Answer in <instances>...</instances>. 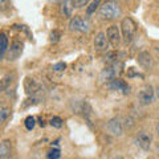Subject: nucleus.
Masks as SVG:
<instances>
[{
	"mask_svg": "<svg viewBox=\"0 0 159 159\" xmlns=\"http://www.w3.org/2000/svg\"><path fill=\"white\" fill-rule=\"evenodd\" d=\"M61 157V151H60V148H52V150H49L48 154H47V158L48 159H60Z\"/></svg>",
	"mask_w": 159,
	"mask_h": 159,
	"instance_id": "nucleus-20",
	"label": "nucleus"
},
{
	"mask_svg": "<svg viewBox=\"0 0 159 159\" xmlns=\"http://www.w3.org/2000/svg\"><path fill=\"white\" fill-rule=\"evenodd\" d=\"M109 88L111 89V90H119V92H122L123 94H129L130 93V86L127 85V82L126 81H123V80L121 78H114L111 82H109L107 84Z\"/></svg>",
	"mask_w": 159,
	"mask_h": 159,
	"instance_id": "nucleus-12",
	"label": "nucleus"
},
{
	"mask_svg": "<svg viewBox=\"0 0 159 159\" xmlns=\"http://www.w3.org/2000/svg\"><path fill=\"white\" fill-rule=\"evenodd\" d=\"M109 47V40L105 32H98L94 37V49L97 52H105Z\"/></svg>",
	"mask_w": 159,
	"mask_h": 159,
	"instance_id": "nucleus-11",
	"label": "nucleus"
},
{
	"mask_svg": "<svg viewBox=\"0 0 159 159\" xmlns=\"http://www.w3.org/2000/svg\"><path fill=\"white\" fill-rule=\"evenodd\" d=\"M154 98H155V92H154V88L151 85L143 86L138 93V102L141 103L142 106L151 105L154 102Z\"/></svg>",
	"mask_w": 159,
	"mask_h": 159,
	"instance_id": "nucleus-4",
	"label": "nucleus"
},
{
	"mask_svg": "<svg viewBox=\"0 0 159 159\" xmlns=\"http://www.w3.org/2000/svg\"><path fill=\"white\" fill-rule=\"evenodd\" d=\"M65 69H66V64L65 62H57L56 64V65H54L53 66V70L54 72H57V73H61V72H64V70H65Z\"/></svg>",
	"mask_w": 159,
	"mask_h": 159,
	"instance_id": "nucleus-24",
	"label": "nucleus"
},
{
	"mask_svg": "<svg viewBox=\"0 0 159 159\" xmlns=\"http://www.w3.org/2000/svg\"><path fill=\"white\" fill-rule=\"evenodd\" d=\"M106 37L109 40V44L113 48H117L121 44V32L117 25H110L106 29Z\"/></svg>",
	"mask_w": 159,
	"mask_h": 159,
	"instance_id": "nucleus-8",
	"label": "nucleus"
},
{
	"mask_svg": "<svg viewBox=\"0 0 159 159\" xmlns=\"http://www.w3.org/2000/svg\"><path fill=\"white\" fill-rule=\"evenodd\" d=\"M98 13L103 20L114 21V20L121 17L122 9L117 2H114V0H106V2L101 4V7L98 8Z\"/></svg>",
	"mask_w": 159,
	"mask_h": 159,
	"instance_id": "nucleus-1",
	"label": "nucleus"
},
{
	"mask_svg": "<svg viewBox=\"0 0 159 159\" xmlns=\"http://www.w3.org/2000/svg\"><path fill=\"white\" fill-rule=\"evenodd\" d=\"M157 96H158V98H159V85H158V88H157Z\"/></svg>",
	"mask_w": 159,
	"mask_h": 159,
	"instance_id": "nucleus-28",
	"label": "nucleus"
},
{
	"mask_svg": "<svg viewBox=\"0 0 159 159\" xmlns=\"http://www.w3.org/2000/svg\"><path fill=\"white\" fill-rule=\"evenodd\" d=\"M99 7H101V2H99V0H93V2L86 7V15L90 16V15H93Z\"/></svg>",
	"mask_w": 159,
	"mask_h": 159,
	"instance_id": "nucleus-18",
	"label": "nucleus"
},
{
	"mask_svg": "<svg viewBox=\"0 0 159 159\" xmlns=\"http://www.w3.org/2000/svg\"><path fill=\"white\" fill-rule=\"evenodd\" d=\"M51 125L53 127H56V129H61L62 127V119L60 117H53L51 119Z\"/></svg>",
	"mask_w": 159,
	"mask_h": 159,
	"instance_id": "nucleus-23",
	"label": "nucleus"
},
{
	"mask_svg": "<svg viewBox=\"0 0 159 159\" xmlns=\"http://www.w3.org/2000/svg\"><path fill=\"white\" fill-rule=\"evenodd\" d=\"M88 2H89V0H72L74 8H82V7H85L86 4H88Z\"/></svg>",
	"mask_w": 159,
	"mask_h": 159,
	"instance_id": "nucleus-25",
	"label": "nucleus"
},
{
	"mask_svg": "<svg viewBox=\"0 0 159 159\" xmlns=\"http://www.w3.org/2000/svg\"><path fill=\"white\" fill-rule=\"evenodd\" d=\"M23 43L19 41V40H13L11 47L8 48L7 51V58L9 61H15V60H17L20 57V54L23 53Z\"/></svg>",
	"mask_w": 159,
	"mask_h": 159,
	"instance_id": "nucleus-9",
	"label": "nucleus"
},
{
	"mask_svg": "<svg viewBox=\"0 0 159 159\" xmlns=\"http://www.w3.org/2000/svg\"><path fill=\"white\" fill-rule=\"evenodd\" d=\"M138 31V25L131 17H125L121 21V32L122 37L126 43H131L133 39L135 37V33Z\"/></svg>",
	"mask_w": 159,
	"mask_h": 159,
	"instance_id": "nucleus-2",
	"label": "nucleus"
},
{
	"mask_svg": "<svg viewBox=\"0 0 159 159\" xmlns=\"http://www.w3.org/2000/svg\"><path fill=\"white\" fill-rule=\"evenodd\" d=\"M24 125H25L27 130H33L34 125H36V119H34V117L29 116V117L25 118V121H24Z\"/></svg>",
	"mask_w": 159,
	"mask_h": 159,
	"instance_id": "nucleus-21",
	"label": "nucleus"
},
{
	"mask_svg": "<svg viewBox=\"0 0 159 159\" xmlns=\"http://www.w3.org/2000/svg\"><path fill=\"white\" fill-rule=\"evenodd\" d=\"M138 64L141 65L142 69H145V70H150V69L154 66V58L151 56L150 52L147 51H143L138 54Z\"/></svg>",
	"mask_w": 159,
	"mask_h": 159,
	"instance_id": "nucleus-10",
	"label": "nucleus"
},
{
	"mask_svg": "<svg viewBox=\"0 0 159 159\" xmlns=\"http://www.w3.org/2000/svg\"><path fill=\"white\" fill-rule=\"evenodd\" d=\"M24 88H25V92L28 94H34L40 90V85L33 78H27L25 82H24Z\"/></svg>",
	"mask_w": 159,
	"mask_h": 159,
	"instance_id": "nucleus-15",
	"label": "nucleus"
},
{
	"mask_svg": "<svg viewBox=\"0 0 159 159\" xmlns=\"http://www.w3.org/2000/svg\"><path fill=\"white\" fill-rule=\"evenodd\" d=\"M73 3L72 0H64V2L61 3V6H60V11H61V13L64 15L65 17H70L73 15Z\"/></svg>",
	"mask_w": 159,
	"mask_h": 159,
	"instance_id": "nucleus-14",
	"label": "nucleus"
},
{
	"mask_svg": "<svg viewBox=\"0 0 159 159\" xmlns=\"http://www.w3.org/2000/svg\"><path fill=\"white\" fill-rule=\"evenodd\" d=\"M9 8V0H0V11H6Z\"/></svg>",
	"mask_w": 159,
	"mask_h": 159,
	"instance_id": "nucleus-26",
	"label": "nucleus"
},
{
	"mask_svg": "<svg viewBox=\"0 0 159 159\" xmlns=\"http://www.w3.org/2000/svg\"><path fill=\"white\" fill-rule=\"evenodd\" d=\"M69 29L73 32L80 33H88L92 29V23L88 17L84 16H74L69 21Z\"/></svg>",
	"mask_w": 159,
	"mask_h": 159,
	"instance_id": "nucleus-3",
	"label": "nucleus"
},
{
	"mask_svg": "<svg viewBox=\"0 0 159 159\" xmlns=\"http://www.w3.org/2000/svg\"><path fill=\"white\" fill-rule=\"evenodd\" d=\"M134 142L135 145L141 148L143 151H148L151 147V143H152V137L148 134L147 131H138L135 138H134Z\"/></svg>",
	"mask_w": 159,
	"mask_h": 159,
	"instance_id": "nucleus-5",
	"label": "nucleus"
},
{
	"mask_svg": "<svg viewBox=\"0 0 159 159\" xmlns=\"http://www.w3.org/2000/svg\"><path fill=\"white\" fill-rule=\"evenodd\" d=\"M107 131L114 137H121L123 135V123L121 122V118L114 117L111 119H109L106 123Z\"/></svg>",
	"mask_w": 159,
	"mask_h": 159,
	"instance_id": "nucleus-6",
	"label": "nucleus"
},
{
	"mask_svg": "<svg viewBox=\"0 0 159 159\" xmlns=\"http://www.w3.org/2000/svg\"><path fill=\"white\" fill-rule=\"evenodd\" d=\"M155 133H157V135L159 137V123L157 125V127H155Z\"/></svg>",
	"mask_w": 159,
	"mask_h": 159,
	"instance_id": "nucleus-27",
	"label": "nucleus"
},
{
	"mask_svg": "<svg viewBox=\"0 0 159 159\" xmlns=\"http://www.w3.org/2000/svg\"><path fill=\"white\" fill-rule=\"evenodd\" d=\"M9 116H11V109L8 106H0V126L7 122Z\"/></svg>",
	"mask_w": 159,
	"mask_h": 159,
	"instance_id": "nucleus-17",
	"label": "nucleus"
},
{
	"mask_svg": "<svg viewBox=\"0 0 159 159\" xmlns=\"http://www.w3.org/2000/svg\"><path fill=\"white\" fill-rule=\"evenodd\" d=\"M60 37H61V32L57 31V29H54V31L51 32V34H49V40H51V43L56 44L60 41Z\"/></svg>",
	"mask_w": 159,
	"mask_h": 159,
	"instance_id": "nucleus-22",
	"label": "nucleus"
},
{
	"mask_svg": "<svg viewBox=\"0 0 159 159\" xmlns=\"http://www.w3.org/2000/svg\"><path fill=\"white\" fill-rule=\"evenodd\" d=\"M117 64L118 62H113V65L106 66L101 72V74H99V80H101L102 82H107L109 84V82H111L114 78H117L119 72H121V70H117Z\"/></svg>",
	"mask_w": 159,
	"mask_h": 159,
	"instance_id": "nucleus-7",
	"label": "nucleus"
},
{
	"mask_svg": "<svg viewBox=\"0 0 159 159\" xmlns=\"http://www.w3.org/2000/svg\"><path fill=\"white\" fill-rule=\"evenodd\" d=\"M11 82H12V76L11 74H8V76H6L3 80H0V93L6 90V89L11 85Z\"/></svg>",
	"mask_w": 159,
	"mask_h": 159,
	"instance_id": "nucleus-19",
	"label": "nucleus"
},
{
	"mask_svg": "<svg viewBox=\"0 0 159 159\" xmlns=\"http://www.w3.org/2000/svg\"><path fill=\"white\" fill-rule=\"evenodd\" d=\"M11 141H8V139H6V141L0 142V159H7L9 155H11Z\"/></svg>",
	"mask_w": 159,
	"mask_h": 159,
	"instance_id": "nucleus-13",
	"label": "nucleus"
},
{
	"mask_svg": "<svg viewBox=\"0 0 159 159\" xmlns=\"http://www.w3.org/2000/svg\"><path fill=\"white\" fill-rule=\"evenodd\" d=\"M7 51H8V37L6 33L2 32L0 33V61L7 54Z\"/></svg>",
	"mask_w": 159,
	"mask_h": 159,
	"instance_id": "nucleus-16",
	"label": "nucleus"
}]
</instances>
